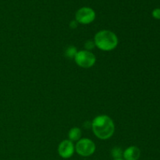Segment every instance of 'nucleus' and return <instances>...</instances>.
I'll use <instances>...</instances> for the list:
<instances>
[{
    "label": "nucleus",
    "instance_id": "1",
    "mask_svg": "<svg viewBox=\"0 0 160 160\" xmlns=\"http://www.w3.org/2000/svg\"><path fill=\"white\" fill-rule=\"evenodd\" d=\"M91 128L95 137L100 140H108L112 137L115 132V124L110 117L98 115L93 119Z\"/></svg>",
    "mask_w": 160,
    "mask_h": 160
},
{
    "label": "nucleus",
    "instance_id": "2",
    "mask_svg": "<svg viewBox=\"0 0 160 160\" xmlns=\"http://www.w3.org/2000/svg\"><path fill=\"white\" fill-rule=\"evenodd\" d=\"M93 41L95 47L104 52L112 51L119 44L117 35L109 30H101L98 31L95 34Z\"/></svg>",
    "mask_w": 160,
    "mask_h": 160
},
{
    "label": "nucleus",
    "instance_id": "3",
    "mask_svg": "<svg viewBox=\"0 0 160 160\" xmlns=\"http://www.w3.org/2000/svg\"><path fill=\"white\" fill-rule=\"evenodd\" d=\"M74 61L78 67L84 69H89L96 62V56L92 51L82 49L78 52L74 57Z\"/></svg>",
    "mask_w": 160,
    "mask_h": 160
},
{
    "label": "nucleus",
    "instance_id": "4",
    "mask_svg": "<svg viewBox=\"0 0 160 160\" xmlns=\"http://www.w3.org/2000/svg\"><path fill=\"white\" fill-rule=\"evenodd\" d=\"M96 145L95 142L89 138H81L75 145V152L82 157H89L95 153Z\"/></svg>",
    "mask_w": 160,
    "mask_h": 160
},
{
    "label": "nucleus",
    "instance_id": "5",
    "mask_svg": "<svg viewBox=\"0 0 160 160\" xmlns=\"http://www.w3.org/2000/svg\"><path fill=\"white\" fill-rule=\"evenodd\" d=\"M96 13L95 10L91 7H81L78 9L75 14V20L81 24H89L95 20Z\"/></svg>",
    "mask_w": 160,
    "mask_h": 160
},
{
    "label": "nucleus",
    "instance_id": "6",
    "mask_svg": "<svg viewBox=\"0 0 160 160\" xmlns=\"http://www.w3.org/2000/svg\"><path fill=\"white\" fill-rule=\"evenodd\" d=\"M57 151L61 158L64 159H70L75 152V145L69 139H66L59 144Z\"/></svg>",
    "mask_w": 160,
    "mask_h": 160
},
{
    "label": "nucleus",
    "instance_id": "7",
    "mask_svg": "<svg viewBox=\"0 0 160 160\" xmlns=\"http://www.w3.org/2000/svg\"><path fill=\"white\" fill-rule=\"evenodd\" d=\"M141 156V150L138 147H128L123 152V159L124 160H138Z\"/></svg>",
    "mask_w": 160,
    "mask_h": 160
},
{
    "label": "nucleus",
    "instance_id": "8",
    "mask_svg": "<svg viewBox=\"0 0 160 160\" xmlns=\"http://www.w3.org/2000/svg\"><path fill=\"white\" fill-rule=\"evenodd\" d=\"M81 135H82L81 130L78 127H73L68 132V138L72 142H77L79 141L81 138Z\"/></svg>",
    "mask_w": 160,
    "mask_h": 160
},
{
    "label": "nucleus",
    "instance_id": "9",
    "mask_svg": "<svg viewBox=\"0 0 160 160\" xmlns=\"http://www.w3.org/2000/svg\"><path fill=\"white\" fill-rule=\"evenodd\" d=\"M78 48H76L75 46H73V45H70V46L67 47V48H66L65 50V56H67V58H69V59H74L75 56H76V54L78 53Z\"/></svg>",
    "mask_w": 160,
    "mask_h": 160
},
{
    "label": "nucleus",
    "instance_id": "10",
    "mask_svg": "<svg viewBox=\"0 0 160 160\" xmlns=\"http://www.w3.org/2000/svg\"><path fill=\"white\" fill-rule=\"evenodd\" d=\"M123 151L120 147H114L111 150V155H112L113 159H123Z\"/></svg>",
    "mask_w": 160,
    "mask_h": 160
},
{
    "label": "nucleus",
    "instance_id": "11",
    "mask_svg": "<svg viewBox=\"0 0 160 160\" xmlns=\"http://www.w3.org/2000/svg\"><path fill=\"white\" fill-rule=\"evenodd\" d=\"M84 49L88 50V51H92L93 48H96L95 47V44L93 40H88L84 42Z\"/></svg>",
    "mask_w": 160,
    "mask_h": 160
},
{
    "label": "nucleus",
    "instance_id": "12",
    "mask_svg": "<svg viewBox=\"0 0 160 160\" xmlns=\"http://www.w3.org/2000/svg\"><path fill=\"white\" fill-rule=\"evenodd\" d=\"M152 15L156 20H160V8H156L152 12Z\"/></svg>",
    "mask_w": 160,
    "mask_h": 160
},
{
    "label": "nucleus",
    "instance_id": "13",
    "mask_svg": "<svg viewBox=\"0 0 160 160\" xmlns=\"http://www.w3.org/2000/svg\"><path fill=\"white\" fill-rule=\"evenodd\" d=\"M78 24H79V23H78V22L76 21V20H71V21L70 22V23H69V27H70V29L74 30V29H76L77 28H78Z\"/></svg>",
    "mask_w": 160,
    "mask_h": 160
},
{
    "label": "nucleus",
    "instance_id": "14",
    "mask_svg": "<svg viewBox=\"0 0 160 160\" xmlns=\"http://www.w3.org/2000/svg\"><path fill=\"white\" fill-rule=\"evenodd\" d=\"M112 160H124L123 159H112Z\"/></svg>",
    "mask_w": 160,
    "mask_h": 160
}]
</instances>
